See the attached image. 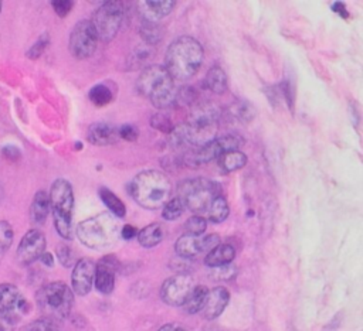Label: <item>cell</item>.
I'll use <instances>...</instances> for the list:
<instances>
[{
  "instance_id": "obj_1",
  "label": "cell",
  "mask_w": 363,
  "mask_h": 331,
  "mask_svg": "<svg viewBox=\"0 0 363 331\" xmlns=\"http://www.w3.org/2000/svg\"><path fill=\"white\" fill-rule=\"evenodd\" d=\"M220 110L213 103H199L193 108L187 122L182 126L173 127V144L176 147L187 144L194 147H200L213 139H216V133L218 129Z\"/></svg>"
},
{
  "instance_id": "obj_2",
  "label": "cell",
  "mask_w": 363,
  "mask_h": 331,
  "mask_svg": "<svg viewBox=\"0 0 363 331\" xmlns=\"http://www.w3.org/2000/svg\"><path fill=\"white\" fill-rule=\"evenodd\" d=\"M203 57L201 44L190 35H182L169 44L164 54V68L173 79L186 81L199 71Z\"/></svg>"
},
{
  "instance_id": "obj_3",
  "label": "cell",
  "mask_w": 363,
  "mask_h": 331,
  "mask_svg": "<svg viewBox=\"0 0 363 331\" xmlns=\"http://www.w3.org/2000/svg\"><path fill=\"white\" fill-rule=\"evenodd\" d=\"M130 195L145 209L162 208L172 195L169 177L159 170H143L129 185Z\"/></svg>"
},
{
  "instance_id": "obj_4",
  "label": "cell",
  "mask_w": 363,
  "mask_h": 331,
  "mask_svg": "<svg viewBox=\"0 0 363 331\" xmlns=\"http://www.w3.org/2000/svg\"><path fill=\"white\" fill-rule=\"evenodd\" d=\"M136 89L159 109L173 105L177 98L174 79L159 64H152L142 69L136 79Z\"/></svg>"
},
{
  "instance_id": "obj_5",
  "label": "cell",
  "mask_w": 363,
  "mask_h": 331,
  "mask_svg": "<svg viewBox=\"0 0 363 331\" xmlns=\"http://www.w3.org/2000/svg\"><path fill=\"white\" fill-rule=\"evenodd\" d=\"M119 218L112 214L102 212L81 221L77 226V236L82 245L89 249H106L112 246L121 236Z\"/></svg>"
},
{
  "instance_id": "obj_6",
  "label": "cell",
  "mask_w": 363,
  "mask_h": 331,
  "mask_svg": "<svg viewBox=\"0 0 363 331\" xmlns=\"http://www.w3.org/2000/svg\"><path fill=\"white\" fill-rule=\"evenodd\" d=\"M35 303L45 318L58 323L71 314L74 294L64 281H51L38 289Z\"/></svg>"
},
{
  "instance_id": "obj_7",
  "label": "cell",
  "mask_w": 363,
  "mask_h": 331,
  "mask_svg": "<svg viewBox=\"0 0 363 331\" xmlns=\"http://www.w3.org/2000/svg\"><path fill=\"white\" fill-rule=\"evenodd\" d=\"M50 211L54 218V226L64 239L72 238V214H74V191L69 181L58 178L52 182L50 194Z\"/></svg>"
},
{
  "instance_id": "obj_8",
  "label": "cell",
  "mask_w": 363,
  "mask_h": 331,
  "mask_svg": "<svg viewBox=\"0 0 363 331\" xmlns=\"http://www.w3.org/2000/svg\"><path fill=\"white\" fill-rule=\"evenodd\" d=\"M177 192L184 207L196 214H201L207 212L213 199L221 195V187L213 180L199 177L182 181Z\"/></svg>"
},
{
  "instance_id": "obj_9",
  "label": "cell",
  "mask_w": 363,
  "mask_h": 331,
  "mask_svg": "<svg viewBox=\"0 0 363 331\" xmlns=\"http://www.w3.org/2000/svg\"><path fill=\"white\" fill-rule=\"evenodd\" d=\"M241 146H242L241 137L228 134V136H223L218 139H213L211 141H208L200 147H194L193 150H189L186 153L184 158L189 166L197 167V166L207 164L213 160H217L225 151L240 150Z\"/></svg>"
},
{
  "instance_id": "obj_10",
  "label": "cell",
  "mask_w": 363,
  "mask_h": 331,
  "mask_svg": "<svg viewBox=\"0 0 363 331\" xmlns=\"http://www.w3.org/2000/svg\"><path fill=\"white\" fill-rule=\"evenodd\" d=\"M123 20V4L122 1H105L95 11L91 20L96 31L98 40L111 41L119 31Z\"/></svg>"
},
{
  "instance_id": "obj_11",
  "label": "cell",
  "mask_w": 363,
  "mask_h": 331,
  "mask_svg": "<svg viewBox=\"0 0 363 331\" xmlns=\"http://www.w3.org/2000/svg\"><path fill=\"white\" fill-rule=\"evenodd\" d=\"M96 44H98V35L92 21L91 20L78 21L69 34V40H68L69 52L77 59H85L95 52Z\"/></svg>"
},
{
  "instance_id": "obj_12",
  "label": "cell",
  "mask_w": 363,
  "mask_h": 331,
  "mask_svg": "<svg viewBox=\"0 0 363 331\" xmlns=\"http://www.w3.org/2000/svg\"><path fill=\"white\" fill-rule=\"evenodd\" d=\"M194 286L196 284L191 276L186 273H179L163 281L160 287V297L169 306L182 307Z\"/></svg>"
},
{
  "instance_id": "obj_13",
  "label": "cell",
  "mask_w": 363,
  "mask_h": 331,
  "mask_svg": "<svg viewBox=\"0 0 363 331\" xmlns=\"http://www.w3.org/2000/svg\"><path fill=\"white\" fill-rule=\"evenodd\" d=\"M45 236L40 229H30L21 238L17 248V262L21 266H28L40 259L45 252Z\"/></svg>"
},
{
  "instance_id": "obj_14",
  "label": "cell",
  "mask_w": 363,
  "mask_h": 331,
  "mask_svg": "<svg viewBox=\"0 0 363 331\" xmlns=\"http://www.w3.org/2000/svg\"><path fill=\"white\" fill-rule=\"evenodd\" d=\"M30 311V304L21 291L11 283L0 284V313L21 318Z\"/></svg>"
},
{
  "instance_id": "obj_15",
  "label": "cell",
  "mask_w": 363,
  "mask_h": 331,
  "mask_svg": "<svg viewBox=\"0 0 363 331\" xmlns=\"http://www.w3.org/2000/svg\"><path fill=\"white\" fill-rule=\"evenodd\" d=\"M119 269V260L113 255L104 256L98 265H95L94 284L98 291L109 294L115 287V274Z\"/></svg>"
},
{
  "instance_id": "obj_16",
  "label": "cell",
  "mask_w": 363,
  "mask_h": 331,
  "mask_svg": "<svg viewBox=\"0 0 363 331\" xmlns=\"http://www.w3.org/2000/svg\"><path fill=\"white\" fill-rule=\"evenodd\" d=\"M95 277V263L89 257L79 259L72 269L71 274V286L75 294L86 296L92 286Z\"/></svg>"
},
{
  "instance_id": "obj_17",
  "label": "cell",
  "mask_w": 363,
  "mask_h": 331,
  "mask_svg": "<svg viewBox=\"0 0 363 331\" xmlns=\"http://www.w3.org/2000/svg\"><path fill=\"white\" fill-rule=\"evenodd\" d=\"M228 301H230L228 290L224 287H214L207 291V297L200 313L206 320H214L224 311Z\"/></svg>"
},
{
  "instance_id": "obj_18",
  "label": "cell",
  "mask_w": 363,
  "mask_h": 331,
  "mask_svg": "<svg viewBox=\"0 0 363 331\" xmlns=\"http://www.w3.org/2000/svg\"><path fill=\"white\" fill-rule=\"evenodd\" d=\"M86 139L95 146H112L119 141L118 127L108 122H96L88 127Z\"/></svg>"
},
{
  "instance_id": "obj_19",
  "label": "cell",
  "mask_w": 363,
  "mask_h": 331,
  "mask_svg": "<svg viewBox=\"0 0 363 331\" xmlns=\"http://www.w3.org/2000/svg\"><path fill=\"white\" fill-rule=\"evenodd\" d=\"M174 0H143L139 1V11L146 21L157 23L160 18L166 17L174 7Z\"/></svg>"
},
{
  "instance_id": "obj_20",
  "label": "cell",
  "mask_w": 363,
  "mask_h": 331,
  "mask_svg": "<svg viewBox=\"0 0 363 331\" xmlns=\"http://www.w3.org/2000/svg\"><path fill=\"white\" fill-rule=\"evenodd\" d=\"M176 253L183 259H190L197 256L199 253L204 252V240L201 235H190L184 233L182 235L176 243H174Z\"/></svg>"
},
{
  "instance_id": "obj_21",
  "label": "cell",
  "mask_w": 363,
  "mask_h": 331,
  "mask_svg": "<svg viewBox=\"0 0 363 331\" xmlns=\"http://www.w3.org/2000/svg\"><path fill=\"white\" fill-rule=\"evenodd\" d=\"M235 257V249L230 243H218L204 256V263L208 267H218L233 262Z\"/></svg>"
},
{
  "instance_id": "obj_22",
  "label": "cell",
  "mask_w": 363,
  "mask_h": 331,
  "mask_svg": "<svg viewBox=\"0 0 363 331\" xmlns=\"http://www.w3.org/2000/svg\"><path fill=\"white\" fill-rule=\"evenodd\" d=\"M50 214V198L48 194L44 190H40L35 192L31 207H30V218L31 222L41 225L45 222L47 216Z\"/></svg>"
},
{
  "instance_id": "obj_23",
  "label": "cell",
  "mask_w": 363,
  "mask_h": 331,
  "mask_svg": "<svg viewBox=\"0 0 363 331\" xmlns=\"http://www.w3.org/2000/svg\"><path fill=\"white\" fill-rule=\"evenodd\" d=\"M206 85L211 92L217 95H223L227 91V85H228L224 69L218 65L211 66L206 75Z\"/></svg>"
},
{
  "instance_id": "obj_24",
  "label": "cell",
  "mask_w": 363,
  "mask_h": 331,
  "mask_svg": "<svg viewBox=\"0 0 363 331\" xmlns=\"http://www.w3.org/2000/svg\"><path fill=\"white\" fill-rule=\"evenodd\" d=\"M218 166L223 171L231 173L242 168L247 164V156L241 150H230L223 153L218 158Z\"/></svg>"
},
{
  "instance_id": "obj_25",
  "label": "cell",
  "mask_w": 363,
  "mask_h": 331,
  "mask_svg": "<svg viewBox=\"0 0 363 331\" xmlns=\"http://www.w3.org/2000/svg\"><path fill=\"white\" fill-rule=\"evenodd\" d=\"M163 239V229L157 222H153L138 232V242L143 248H153Z\"/></svg>"
},
{
  "instance_id": "obj_26",
  "label": "cell",
  "mask_w": 363,
  "mask_h": 331,
  "mask_svg": "<svg viewBox=\"0 0 363 331\" xmlns=\"http://www.w3.org/2000/svg\"><path fill=\"white\" fill-rule=\"evenodd\" d=\"M99 198L101 201L108 207V209L111 211V214L116 218H123L126 215V208L125 204L121 201V198L112 192L109 188L106 187H101L99 188Z\"/></svg>"
},
{
  "instance_id": "obj_27",
  "label": "cell",
  "mask_w": 363,
  "mask_h": 331,
  "mask_svg": "<svg viewBox=\"0 0 363 331\" xmlns=\"http://www.w3.org/2000/svg\"><path fill=\"white\" fill-rule=\"evenodd\" d=\"M207 289L201 284H196L191 290V293L189 294L186 303L182 306L184 308L186 313L189 314H196V313H200L204 301H206V297H207Z\"/></svg>"
},
{
  "instance_id": "obj_28",
  "label": "cell",
  "mask_w": 363,
  "mask_h": 331,
  "mask_svg": "<svg viewBox=\"0 0 363 331\" xmlns=\"http://www.w3.org/2000/svg\"><path fill=\"white\" fill-rule=\"evenodd\" d=\"M228 214H230L228 202L223 195H218L217 198H214L207 209L208 221H211L213 223H220V222L225 221Z\"/></svg>"
},
{
  "instance_id": "obj_29",
  "label": "cell",
  "mask_w": 363,
  "mask_h": 331,
  "mask_svg": "<svg viewBox=\"0 0 363 331\" xmlns=\"http://www.w3.org/2000/svg\"><path fill=\"white\" fill-rule=\"evenodd\" d=\"M88 98L89 100L98 106V108H102V106H106L112 102L113 99V93L112 91L109 89V86H106L105 83H98L95 86H92L88 92Z\"/></svg>"
},
{
  "instance_id": "obj_30",
  "label": "cell",
  "mask_w": 363,
  "mask_h": 331,
  "mask_svg": "<svg viewBox=\"0 0 363 331\" xmlns=\"http://www.w3.org/2000/svg\"><path fill=\"white\" fill-rule=\"evenodd\" d=\"M139 33H140L142 38H143L147 44H156V42L160 41L162 37H163V28H162V25L157 24V23L146 21V20H142Z\"/></svg>"
},
{
  "instance_id": "obj_31",
  "label": "cell",
  "mask_w": 363,
  "mask_h": 331,
  "mask_svg": "<svg viewBox=\"0 0 363 331\" xmlns=\"http://www.w3.org/2000/svg\"><path fill=\"white\" fill-rule=\"evenodd\" d=\"M184 211V205L182 202V199L179 197L176 198H170L164 205H163V211H162V216L166 221H176L177 218H180V215Z\"/></svg>"
},
{
  "instance_id": "obj_32",
  "label": "cell",
  "mask_w": 363,
  "mask_h": 331,
  "mask_svg": "<svg viewBox=\"0 0 363 331\" xmlns=\"http://www.w3.org/2000/svg\"><path fill=\"white\" fill-rule=\"evenodd\" d=\"M206 228H207V219L201 215H193L184 223V229L190 235H197L199 236L206 231Z\"/></svg>"
},
{
  "instance_id": "obj_33",
  "label": "cell",
  "mask_w": 363,
  "mask_h": 331,
  "mask_svg": "<svg viewBox=\"0 0 363 331\" xmlns=\"http://www.w3.org/2000/svg\"><path fill=\"white\" fill-rule=\"evenodd\" d=\"M27 331H65L57 321L48 318H38L27 325Z\"/></svg>"
},
{
  "instance_id": "obj_34",
  "label": "cell",
  "mask_w": 363,
  "mask_h": 331,
  "mask_svg": "<svg viewBox=\"0 0 363 331\" xmlns=\"http://www.w3.org/2000/svg\"><path fill=\"white\" fill-rule=\"evenodd\" d=\"M13 228L7 221H0V255L9 250L13 243Z\"/></svg>"
},
{
  "instance_id": "obj_35",
  "label": "cell",
  "mask_w": 363,
  "mask_h": 331,
  "mask_svg": "<svg viewBox=\"0 0 363 331\" xmlns=\"http://www.w3.org/2000/svg\"><path fill=\"white\" fill-rule=\"evenodd\" d=\"M48 44H50V37H48V34L45 33V34H41L40 37H38V40L31 45V48L27 51V57L28 58H31V59H37L38 57H41L43 55V52L45 51V48L48 47Z\"/></svg>"
},
{
  "instance_id": "obj_36",
  "label": "cell",
  "mask_w": 363,
  "mask_h": 331,
  "mask_svg": "<svg viewBox=\"0 0 363 331\" xmlns=\"http://www.w3.org/2000/svg\"><path fill=\"white\" fill-rule=\"evenodd\" d=\"M233 112L242 122H250L254 117V115H255V109L248 102H240V103L234 105Z\"/></svg>"
},
{
  "instance_id": "obj_37",
  "label": "cell",
  "mask_w": 363,
  "mask_h": 331,
  "mask_svg": "<svg viewBox=\"0 0 363 331\" xmlns=\"http://www.w3.org/2000/svg\"><path fill=\"white\" fill-rule=\"evenodd\" d=\"M150 124L156 129V130H160L163 133H172L173 130V124H172V120L163 115V113H156L152 116L150 119Z\"/></svg>"
},
{
  "instance_id": "obj_38",
  "label": "cell",
  "mask_w": 363,
  "mask_h": 331,
  "mask_svg": "<svg viewBox=\"0 0 363 331\" xmlns=\"http://www.w3.org/2000/svg\"><path fill=\"white\" fill-rule=\"evenodd\" d=\"M57 257H58L60 263L65 267H69L74 263V256H72V252L68 248V245L61 243L57 246Z\"/></svg>"
},
{
  "instance_id": "obj_39",
  "label": "cell",
  "mask_w": 363,
  "mask_h": 331,
  "mask_svg": "<svg viewBox=\"0 0 363 331\" xmlns=\"http://www.w3.org/2000/svg\"><path fill=\"white\" fill-rule=\"evenodd\" d=\"M211 269H213L211 279H217V280H228L235 273V269L230 263L224 265V266H218V267H211Z\"/></svg>"
},
{
  "instance_id": "obj_40",
  "label": "cell",
  "mask_w": 363,
  "mask_h": 331,
  "mask_svg": "<svg viewBox=\"0 0 363 331\" xmlns=\"http://www.w3.org/2000/svg\"><path fill=\"white\" fill-rule=\"evenodd\" d=\"M118 133L119 139H123L126 141H135L139 136V130L133 124H122L121 127H118Z\"/></svg>"
},
{
  "instance_id": "obj_41",
  "label": "cell",
  "mask_w": 363,
  "mask_h": 331,
  "mask_svg": "<svg viewBox=\"0 0 363 331\" xmlns=\"http://www.w3.org/2000/svg\"><path fill=\"white\" fill-rule=\"evenodd\" d=\"M20 318L0 313V331H14Z\"/></svg>"
},
{
  "instance_id": "obj_42",
  "label": "cell",
  "mask_w": 363,
  "mask_h": 331,
  "mask_svg": "<svg viewBox=\"0 0 363 331\" xmlns=\"http://www.w3.org/2000/svg\"><path fill=\"white\" fill-rule=\"evenodd\" d=\"M51 6H52L54 11L57 13V16L65 17L71 11L74 3L71 0H52Z\"/></svg>"
},
{
  "instance_id": "obj_43",
  "label": "cell",
  "mask_w": 363,
  "mask_h": 331,
  "mask_svg": "<svg viewBox=\"0 0 363 331\" xmlns=\"http://www.w3.org/2000/svg\"><path fill=\"white\" fill-rule=\"evenodd\" d=\"M281 92H282V96L285 98V100H286V103H288V106L292 109V105H294V100H292V98H294V93H292V88H291V85H289V82L288 81H284L282 83H281Z\"/></svg>"
},
{
  "instance_id": "obj_44",
  "label": "cell",
  "mask_w": 363,
  "mask_h": 331,
  "mask_svg": "<svg viewBox=\"0 0 363 331\" xmlns=\"http://www.w3.org/2000/svg\"><path fill=\"white\" fill-rule=\"evenodd\" d=\"M136 235H138V231H136V228H133L132 225H125V226L121 228V236H122L123 239H126V240L133 239Z\"/></svg>"
},
{
  "instance_id": "obj_45",
  "label": "cell",
  "mask_w": 363,
  "mask_h": 331,
  "mask_svg": "<svg viewBox=\"0 0 363 331\" xmlns=\"http://www.w3.org/2000/svg\"><path fill=\"white\" fill-rule=\"evenodd\" d=\"M3 154H4L7 158H10V160H16V158L20 157L18 149H17V147H13V146H6V147L3 149Z\"/></svg>"
},
{
  "instance_id": "obj_46",
  "label": "cell",
  "mask_w": 363,
  "mask_h": 331,
  "mask_svg": "<svg viewBox=\"0 0 363 331\" xmlns=\"http://www.w3.org/2000/svg\"><path fill=\"white\" fill-rule=\"evenodd\" d=\"M330 7H332V10H333L336 14H339V16H342V17H347V10H346L345 3H342V1H333Z\"/></svg>"
},
{
  "instance_id": "obj_47",
  "label": "cell",
  "mask_w": 363,
  "mask_h": 331,
  "mask_svg": "<svg viewBox=\"0 0 363 331\" xmlns=\"http://www.w3.org/2000/svg\"><path fill=\"white\" fill-rule=\"evenodd\" d=\"M157 331H186V328L177 323H169L162 325Z\"/></svg>"
},
{
  "instance_id": "obj_48",
  "label": "cell",
  "mask_w": 363,
  "mask_h": 331,
  "mask_svg": "<svg viewBox=\"0 0 363 331\" xmlns=\"http://www.w3.org/2000/svg\"><path fill=\"white\" fill-rule=\"evenodd\" d=\"M40 260H41L45 266H48V267H51V266L54 265V257H52V255H51L50 252H44V253L40 256Z\"/></svg>"
},
{
  "instance_id": "obj_49",
  "label": "cell",
  "mask_w": 363,
  "mask_h": 331,
  "mask_svg": "<svg viewBox=\"0 0 363 331\" xmlns=\"http://www.w3.org/2000/svg\"><path fill=\"white\" fill-rule=\"evenodd\" d=\"M1 6H3V1H0V11H1Z\"/></svg>"
}]
</instances>
